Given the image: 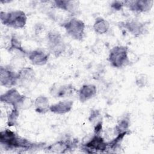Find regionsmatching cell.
Returning <instances> with one entry per match:
<instances>
[{"label":"cell","instance_id":"obj_1","mask_svg":"<svg viewBox=\"0 0 154 154\" xmlns=\"http://www.w3.org/2000/svg\"><path fill=\"white\" fill-rule=\"evenodd\" d=\"M0 144L7 149L31 150L41 147L44 144L35 143L19 136L14 132L5 129L0 132Z\"/></svg>","mask_w":154,"mask_h":154},{"label":"cell","instance_id":"obj_2","mask_svg":"<svg viewBox=\"0 0 154 154\" xmlns=\"http://www.w3.org/2000/svg\"><path fill=\"white\" fill-rule=\"evenodd\" d=\"M0 20L2 25L14 29L23 28L26 24L27 16L22 10L0 12Z\"/></svg>","mask_w":154,"mask_h":154},{"label":"cell","instance_id":"obj_3","mask_svg":"<svg viewBox=\"0 0 154 154\" xmlns=\"http://www.w3.org/2000/svg\"><path fill=\"white\" fill-rule=\"evenodd\" d=\"M110 65L114 68H122L129 64L128 48L125 46L117 45L112 48L107 58Z\"/></svg>","mask_w":154,"mask_h":154},{"label":"cell","instance_id":"obj_4","mask_svg":"<svg viewBox=\"0 0 154 154\" xmlns=\"http://www.w3.org/2000/svg\"><path fill=\"white\" fill-rule=\"evenodd\" d=\"M48 48L55 57H58L65 53L67 45L61 34L57 31H49L46 35Z\"/></svg>","mask_w":154,"mask_h":154},{"label":"cell","instance_id":"obj_5","mask_svg":"<svg viewBox=\"0 0 154 154\" xmlns=\"http://www.w3.org/2000/svg\"><path fill=\"white\" fill-rule=\"evenodd\" d=\"M66 32L73 39L81 41L85 35V25L84 22L76 17H72L62 23Z\"/></svg>","mask_w":154,"mask_h":154},{"label":"cell","instance_id":"obj_6","mask_svg":"<svg viewBox=\"0 0 154 154\" xmlns=\"http://www.w3.org/2000/svg\"><path fill=\"white\" fill-rule=\"evenodd\" d=\"M82 149L87 153L106 152L108 144L100 135L94 134L90 140L83 144Z\"/></svg>","mask_w":154,"mask_h":154},{"label":"cell","instance_id":"obj_7","mask_svg":"<svg viewBox=\"0 0 154 154\" xmlns=\"http://www.w3.org/2000/svg\"><path fill=\"white\" fill-rule=\"evenodd\" d=\"M19 82L17 72L11 68L0 67V84L6 88H13Z\"/></svg>","mask_w":154,"mask_h":154},{"label":"cell","instance_id":"obj_8","mask_svg":"<svg viewBox=\"0 0 154 154\" xmlns=\"http://www.w3.org/2000/svg\"><path fill=\"white\" fill-rule=\"evenodd\" d=\"M120 25L125 30L134 37H139L145 33L146 26L144 22L137 20H129L120 23Z\"/></svg>","mask_w":154,"mask_h":154},{"label":"cell","instance_id":"obj_9","mask_svg":"<svg viewBox=\"0 0 154 154\" xmlns=\"http://www.w3.org/2000/svg\"><path fill=\"white\" fill-rule=\"evenodd\" d=\"M23 96L24 95L21 94L16 88L13 87L1 95L0 101L13 107L17 108Z\"/></svg>","mask_w":154,"mask_h":154},{"label":"cell","instance_id":"obj_10","mask_svg":"<svg viewBox=\"0 0 154 154\" xmlns=\"http://www.w3.org/2000/svg\"><path fill=\"white\" fill-rule=\"evenodd\" d=\"M76 143L69 140H61L44 147L48 152L54 153H64L72 149Z\"/></svg>","mask_w":154,"mask_h":154},{"label":"cell","instance_id":"obj_11","mask_svg":"<svg viewBox=\"0 0 154 154\" xmlns=\"http://www.w3.org/2000/svg\"><path fill=\"white\" fill-rule=\"evenodd\" d=\"M153 1L150 0H134L125 1V6L129 10L136 13H144L150 10L153 6Z\"/></svg>","mask_w":154,"mask_h":154},{"label":"cell","instance_id":"obj_12","mask_svg":"<svg viewBox=\"0 0 154 154\" xmlns=\"http://www.w3.org/2000/svg\"><path fill=\"white\" fill-rule=\"evenodd\" d=\"M75 87L72 84L56 85L54 84L50 88V93L55 97H69L73 94Z\"/></svg>","mask_w":154,"mask_h":154},{"label":"cell","instance_id":"obj_13","mask_svg":"<svg viewBox=\"0 0 154 154\" xmlns=\"http://www.w3.org/2000/svg\"><path fill=\"white\" fill-rule=\"evenodd\" d=\"M28 58L31 64L35 66H43L49 60V55L40 49H35L29 52Z\"/></svg>","mask_w":154,"mask_h":154},{"label":"cell","instance_id":"obj_14","mask_svg":"<svg viewBox=\"0 0 154 154\" xmlns=\"http://www.w3.org/2000/svg\"><path fill=\"white\" fill-rule=\"evenodd\" d=\"M73 102L70 100L60 101L50 105L49 111L58 115H63L69 112L73 108Z\"/></svg>","mask_w":154,"mask_h":154},{"label":"cell","instance_id":"obj_15","mask_svg":"<svg viewBox=\"0 0 154 154\" xmlns=\"http://www.w3.org/2000/svg\"><path fill=\"white\" fill-rule=\"evenodd\" d=\"M97 93V88L94 84H84L78 90L79 100L85 102L94 97Z\"/></svg>","mask_w":154,"mask_h":154},{"label":"cell","instance_id":"obj_16","mask_svg":"<svg viewBox=\"0 0 154 154\" xmlns=\"http://www.w3.org/2000/svg\"><path fill=\"white\" fill-rule=\"evenodd\" d=\"M53 4L55 8L73 14L78 10L79 2L76 1L55 0L53 1Z\"/></svg>","mask_w":154,"mask_h":154},{"label":"cell","instance_id":"obj_17","mask_svg":"<svg viewBox=\"0 0 154 154\" xmlns=\"http://www.w3.org/2000/svg\"><path fill=\"white\" fill-rule=\"evenodd\" d=\"M34 109L38 114H45L49 111V101L48 97L45 96H39L34 101Z\"/></svg>","mask_w":154,"mask_h":154},{"label":"cell","instance_id":"obj_18","mask_svg":"<svg viewBox=\"0 0 154 154\" xmlns=\"http://www.w3.org/2000/svg\"><path fill=\"white\" fill-rule=\"evenodd\" d=\"M19 82L23 83H28L32 82L35 78V73L34 70L30 67H23L18 72Z\"/></svg>","mask_w":154,"mask_h":154},{"label":"cell","instance_id":"obj_19","mask_svg":"<svg viewBox=\"0 0 154 154\" xmlns=\"http://www.w3.org/2000/svg\"><path fill=\"white\" fill-rule=\"evenodd\" d=\"M110 28L109 22L102 17H97L96 18L93 28L94 32L98 34H104L108 32Z\"/></svg>","mask_w":154,"mask_h":154},{"label":"cell","instance_id":"obj_20","mask_svg":"<svg viewBox=\"0 0 154 154\" xmlns=\"http://www.w3.org/2000/svg\"><path fill=\"white\" fill-rule=\"evenodd\" d=\"M130 126V117L129 114H125L123 116L120 120H119L117 125L114 128V134H117L129 130Z\"/></svg>","mask_w":154,"mask_h":154},{"label":"cell","instance_id":"obj_21","mask_svg":"<svg viewBox=\"0 0 154 154\" xmlns=\"http://www.w3.org/2000/svg\"><path fill=\"white\" fill-rule=\"evenodd\" d=\"M130 133V131H126L119 134H116V137L112 139L111 141L107 142L108 144V150H114L117 149L123 141L124 138Z\"/></svg>","mask_w":154,"mask_h":154},{"label":"cell","instance_id":"obj_22","mask_svg":"<svg viewBox=\"0 0 154 154\" xmlns=\"http://www.w3.org/2000/svg\"><path fill=\"white\" fill-rule=\"evenodd\" d=\"M8 51L9 52L17 51L22 54H25L26 52L23 48L20 41L19 38L14 35H12L10 39V44L8 47Z\"/></svg>","mask_w":154,"mask_h":154},{"label":"cell","instance_id":"obj_23","mask_svg":"<svg viewBox=\"0 0 154 154\" xmlns=\"http://www.w3.org/2000/svg\"><path fill=\"white\" fill-rule=\"evenodd\" d=\"M19 109L17 108L13 107L12 109L9 112L7 116V124L8 126H14L17 123V120L19 117Z\"/></svg>","mask_w":154,"mask_h":154},{"label":"cell","instance_id":"obj_24","mask_svg":"<svg viewBox=\"0 0 154 154\" xmlns=\"http://www.w3.org/2000/svg\"><path fill=\"white\" fill-rule=\"evenodd\" d=\"M148 83V77L146 74L140 73L135 78V84L140 87L143 88L147 85Z\"/></svg>","mask_w":154,"mask_h":154},{"label":"cell","instance_id":"obj_25","mask_svg":"<svg viewBox=\"0 0 154 154\" xmlns=\"http://www.w3.org/2000/svg\"><path fill=\"white\" fill-rule=\"evenodd\" d=\"M101 116L100 111L98 109H92L91 110L90 114L88 117V120L90 123H96V120H99L101 119H99V117Z\"/></svg>","mask_w":154,"mask_h":154},{"label":"cell","instance_id":"obj_26","mask_svg":"<svg viewBox=\"0 0 154 154\" xmlns=\"http://www.w3.org/2000/svg\"><path fill=\"white\" fill-rule=\"evenodd\" d=\"M125 6V1H114L111 4V7L116 11H119Z\"/></svg>","mask_w":154,"mask_h":154},{"label":"cell","instance_id":"obj_27","mask_svg":"<svg viewBox=\"0 0 154 154\" xmlns=\"http://www.w3.org/2000/svg\"><path fill=\"white\" fill-rule=\"evenodd\" d=\"M103 122L102 120H100L96 122L94 125V133L96 135H100V133L102 130Z\"/></svg>","mask_w":154,"mask_h":154}]
</instances>
